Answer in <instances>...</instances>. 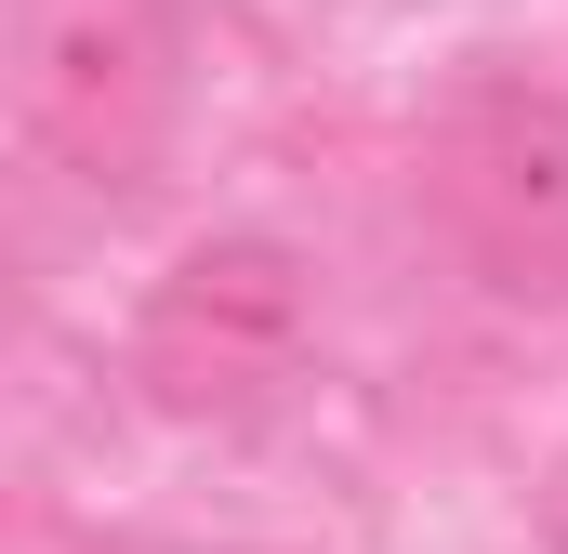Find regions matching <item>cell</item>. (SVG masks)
Listing matches in <instances>:
<instances>
[{
  "label": "cell",
  "mask_w": 568,
  "mask_h": 554,
  "mask_svg": "<svg viewBox=\"0 0 568 554\" xmlns=\"http://www.w3.org/2000/svg\"><path fill=\"white\" fill-rule=\"evenodd\" d=\"M291 357H304V252L265 238V225L199 238L133 317V383H145V410H172V422L265 410L291 383Z\"/></svg>",
  "instance_id": "cell-2"
},
{
  "label": "cell",
  "mask_w": 568,
  "mask_h": 554,
  "mask_svg": "<svg viewBox=\"0 0 568 554\" xmlns=\"http://www.w3.org/2000/svg\"><path fill=\"white\" fill-rule=\"evenodd\" d=\"M172 120V13L159 0H53L27 40V145L80 185H133Z\"/></svg>",
  "instance_id": "cell-3"
},
{
  "label": "cell",
  "mask_w": 568,
  "mask_h": 554,
  "mask_svg": "<svg viewBox=\"0 0 568 554\" xmlns=\"http://www.w3.org/2000/svg\"><path fill=\"white\" fill-rule=\"evenodd\" d=\"M424 198L476 252L489 290L556 304L568 290V93L516 80V66H476L424 133Z\"/></svg>",
  "instance_id": "cell-1"
}]
</instances>
